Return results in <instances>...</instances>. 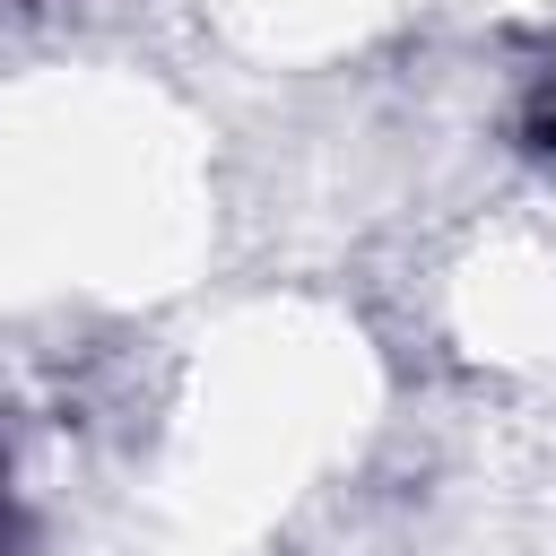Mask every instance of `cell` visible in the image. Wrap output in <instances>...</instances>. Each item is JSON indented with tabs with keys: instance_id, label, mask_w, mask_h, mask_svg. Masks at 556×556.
I'll use <instances>...</instances> for the list:
<instances>
[{
	"instance_id": "1",
	"label": "cell",
	"mask_w": 556,
	"mask_h": 556,
	"mask_svg": "<svg viewBox=\"0 0 556 556\" xmlns=\"http://www.w3.org/2000/svg\"><path fill=\"white\" fill-rule=\"evenodd\" d=\"M530 139H539V148H556V70L530 87Z\"/></svg>"
}]
</instances>
